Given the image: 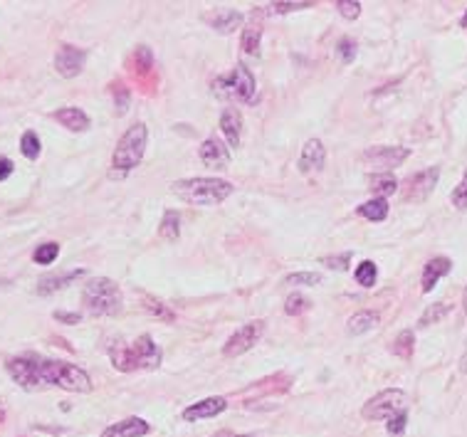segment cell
Here are the masks:
<instances>
[{"mask_svg":"<svg viewBox=\"0 0 467 437\" xmlns=\"http://www.w3.org/2000/svg\"><path fill=\"white\" fill-rule=\"evenodd\" d=\"M225 408H227L225 398H205V400H200V403L188 405V408L183 410V420L195 423V420H203V418H215V415H220Z\"/></svg>","mask_w":467,"mask_h":437,"instance_id":"obj_14","label":"cell"},{"mask_svg":"<svg viewBox=\"0 0 467 437\" xmlns=\"http://www.w3.org/2000/svg\"><path fill=\"white\" fill-rule=\"evenodd\" d=\"M262 334H264V321H247L245 326H240V329L225 341L222 356H227V358L242 356V353L250 351V348L262 339Z\"/></svg>","mask_w":467,"mask_h":437,"instance_id":"obj_8","label":"cell"},{"mask_svg":"<svg viewBox=\"0 0 467 437\" xmlns=\"http://www.w3.org/2000/svg\"><path fill=\"white\" fill-rule=\"evenodd\" d=\"M259 43H262V28H259V23L245 25V30H242V50H245V55L257 57Z\"/></svg>","mask_w":467,"mask_h":437,"instance_id":"obj_23","label":"cell"},{"mask_svg":"<svg viewBox=\"0 0 467 437\" xmlns=\"http://www.w3.org/2000/svg\"><path fill=\"white\" fill-rule=\"evenodd\" d=\"M82 274H85V269H72V272H62V274H48V277H43L38 282V294L40 296H48V294H52V291L67 287L70 282L80 279Z\"/></svg>","mask_w":467,"mask_h":437,"instance_id":"obj_20","label":"cell"},{"mask_svg":"<svg viewBox=\"0 0 467 437\" xmlns=\"http://www.w3.org/2000/svg\"><path fill=\"white\" fill-rule=\"evenodd\" d=\"M181 200L190 203V205H220L225 198L232 195V185L220 178H186L176 180L171 185Z\"/></svg>","mask_w":467,"mask_h":437,"instance_id":"obj_3","label":"cell"},{"mask_svg":"<svg viewBox=\"0 0 467 437\" xmlns=\"http://www.w3.org/2000/svg\"><path fill=\"white\" fill-rule=\"evenodd\" d=\"M57 254H60V244H57V242H45V244H40V247L33 252V259L38 264H52L57 259Z\"/></svg>","mask_w":467,"mask_h":437,"instance_id":"obj_31","label":"cell"},{"mask_svg":"<svg viewBox=\"0 0 467 437\" xmlns=\"http://www.w3.org/2000/svg\"><path fill=\"white\" fill-rule=\"evenodd\" d=\"M453 269V262L448 257H433L423 269V291H433L435 284Z\"/></svg>","mask_w":467,"mask_h":437,"instance_id":"obj_18","label":"cell"},{"mask_svg":"<svg viewBox=\"0 0 467 437\" xmlns=\"http://www.w3.org/2000/svg\"><path fill=\"white\" fill-rule=\"evenodd\" d=\"M359 215L366 217V220L371 222H383L388 217V203L386 198H371V200H366L363 205H359Z\"/></svg>","mask_w":467,"mask_h":437,"instance_id":"obj_21","label":"cell"},{"mask_svg":"<svg viewBox=\"0 0 467 437\" xmlns=\"http://www.w3.org/2000/svg\"><path fill=\"white\" fill-rule=\"evenodd\" d=\"M159 235L163 237L166 242H176V240H178V235H181V217H178V212H173V210L166 212L163 220H161V225H159Z\"/></svg>","mask_w":467,"mask_h":437,"instance_id":"obj_24","label":"cell"},{"mask_svg":"<svg viewBox=\"0 0 467 437\" xmlns=\"http://www.w3.org/2000/svg\"><path fill=\"white\" fill-rule=\"evenodd\" d=\"M411 156V151L406 146H371V149L363 153V163L373 166V168H396L403 161Z\"/></svg>","mask_w":467,"mask_h":437,"instance_id":"obj_10","label":"cell"},{"mask_svg":"<svg viewBox=\"0 0 467 437\" xmlns=\"http://www.w3.org/2000/svg\"><path fill=\"white\" fill-rule=\"evenodd\" d=\"M10 378L25 390L38 388H62L70 393H90L92 378L80 366L67 361H52L40 356H15L5 363Z\"/></svg>","mask_w":467,"mask_h":437,"instance_id":"obj_1","label":"cell"},{"mask_svg":"<svg viewBox=\"0 0 467 437\" xmlns=\"http://www.w3.org/2000/svg\"><path fill=\"white\" fill-rule=\"evenodd\" d=\"M85 62H87V52L75 48V45H62L55 55V70L60 77L65 80H72L77 77L82 70H85Z\"/></svg>","mask_w":467,"mask_h":437,"instance_id":"obj_11","label":"cell"},{"mask_svg":"<svg viewBox=\"0 0 467 437\" xmlns=\"http://www.w3.org/2000/svg\"><path fill=\"white\" fill-rule=\"evenodd\" d=\"M3 420H5V408L0 405V423H3Z\"/></svg>","mask_w":467,"mask_h":437,"instance_id":"obj_45","label":"cell"},{"mask_svg":"<svg viewBox=\"0 0 467 437\" xmlns=\"http://www.w3.org/2000/svg\"><path fill=\"white\" fill-rule=\"evenodd\" d=\"M349 259H351V254H341V257H324L321 259V264L324 267H329V269H346V264H349Z\"/></svg>","mask_w":467,"mask_h":437,"instance_id":"obj_38","label":"cell"},{"mask_svg":"<svg viewBox=\"0 0 467 437\" xmlns=\"http://www.w3.org/2000/svg\"><path fill=\"white\" fill-rule=\"evenodd\" d=\"M82 301H85L87 311L95 316H117L122 311V289L117 282L107 277L90 279L82 291Z\"/></svg>","mask_w":467,"mask_h":437,"instance_id":"obj_4","label":"cell"},{"mask_svg":"<svg viewBox=\"0 0 467 437\" xmlns=\"http://www.w3.org/2000/svg\"><path fill=\"white\" fill-rule=\"evenodd\" d=\"M453 205L458 207V210H467V171L463 176V180H460V185L453 190Z\"/></svg>","mask_w":467,"mask_h":437,"instance_id":"obj_35","label":"cell"},{"mask_svg":"<svg viewBox=\"0 0 467 437\" xmlns=\"http://www.w3.org/2000/svg\"><path fill=\"white\" fill-rule=\"evenodd\" d=\"M319 282H321V274L316 272H297L284 279V284H302V287H316Z\"/></svg>","mask_w":467,"mask_h":437,"instance_id":"obj_32","label":"cell"},{"mask_svg":"<svg viewBox=\"0 0 467 437\" xmlns=\"http://www.w3.org/2000/svg\"><path fill=\"white\" fill-rule=\"evenodd\" d=\"M450 311V304H445V301H438V304H430L428 309H425V314L418 319V326H430V324H438L440 319H443L445 314Z\"/></svg>","mask_w":467,"mask_h":437,"instance_id":"obj_29","label":"cell"},{"mask_svg":"<svg viewBox=\"0 0 467 437\" xmlns=\"http://www.w3.org/2000/svg\"><path fill=\"white\" fill-rule=\"evenodd\" d=\"M463 371L467 373V351H465V356H463Z\"/></svg>","mask_w":467,"mask_h":437,"instance_id":"obj_44","label":"cell"},{"mask_svg":"<svg viewBox=\"0 0 467 437\" xmlns=\"http://www.w3.org/2000/svg\"><path fill=\"white\" fill-rule=\"evenodd\" d=\"M336 52H339V57H341V62H354V57H356V43L351 38H344V40H339V45H336Z\"/></svg>","mask_w":467,"mask_h":437,"instance_id":"obj_34","label":"cell"},{"mask_svg":"<svg viewBox=\"0 0 467 437\" xmlns=\"http://www.w3.org/2000/svg\"><path fill=\"white\" fill-rule=\"evenodd\" d=\"M40 136L35 131H25L23 136H20V151H23V156L25 158H30V161H35L40 156Z\"/></svg>","mask_w":467,"mask_h":437,"instance_id":"obj_28","label":"cell"},{"mask_svg":"<svg viewBox=\"0 0 467 437\" xmlns=\"http://www.w3.org/2000/svg\"><path fill=\"white\" fill-rule=\"evenodd\" d=\"M440 178V168H428V171H420V173L411 176L403 185V200L408 203H423L428 200V195L435 190V183Z\"/></svg>","mask_w":467,"mask_h":437,"instance_id":"obj_9","label":"cell"},{"mask_svg":"<svg viewBox=\"0 0 467 437\" xmlns=\"http://www.w3.org/2000/svg\"><path fill=\"white\" fill-rule=\"evenodd\" d=\"M149 430H151V425H149L146 420L127 418V420H122V423L109 425L102 433V437H144V435H149Z\"/></svg>","mask_w":467,"mask_h":437,"instance_id":"obj_15","label":"cell"},{"mask_svg":"<svg viewBox=\"0 0 467 437\" xmlns=\"http://www.w3.org/2000/svg\"><path fill=\"white\" fill-rule=\"evenodd\" d=\"M463 306H465V314H467V289H465V296H463Z\"/></svg>","mask_w":467,"mask_h":437,"instance_id":"obj_46","label":"cell"},{"mask_svg":"<svg viewBox=\"0 0 467 437\" xmlns=\"http://www.w3.org/2000/svg\"><path fill=\"white\" fill-rule=\"evenodd\" d=\"M109 358H112V366L122 373L154 371L161 366V348L156 346L151 336L144 334L134 341L109 343Z\"/></svg>","mask_w":467,"mask_h":437,"instance_id":"obj_2","label":"cell"},{"mask_svg":"<svg viewBox=\"0 0 467 437\" xmlns=\"http://www.w3.org/2000/svg\"><path fill=\"white\" fill-rule=\"evenodd\" d=\"M309 306H311V301L304 294H289L287 299H284V314L299 316V314H304Z\"/></svg>","mask_w":467,"mask_h":437,"instance_id":"obj_30","label":"cell"},{"mask_svg":"<svg viewBox=\"0 0 467 437\" xmlns=\"http://www.w3.org/2000/svg\"><path fill=\"white\" fill-rule=\"evenodd\" d=\"M413 348H415V336L413 331H401L393 341L391 351L396 353L398 358H411L413 356Z\"/></svg>","mask_w":467,"mask_h":437,"instance_id":"obj_26","label":"cell"},{"mask_svg":"<svg viewBox=\"0 0 467 437\" xmlns=\"http://www.w3.org/2000/svg\"><path fill=\"white\" fill-rule=\"evenodd\" d=\"M368 188L373 190V193H378V198H383V195H393L396 193V188H398V180L393 178L391 173H378V176H371L368 178Z\"/></svg>","mask_w":467,"mask_h":437,"instance_id":"obj_25","label":"cell"},{"mask_svg":"<svg viewBox=\"0 0 467 437\" xmlns=\"http://www.w3.org/2000/svg\"><path fill=\"white\" fill-rule=\"evenodd\" d=\"M336 8H339L341 18L346 20H356L361 15V3H356V0H339Z\"/></svg>","mask_w":467,"mask_h":437,"instance_id":"obj_33","label":"cell"},{"mask_svg":"<svg viewBox=\"0 0 467 437\" xmlns=\"http://www.w3.org/2000/svg\"><path fill=\"white\" fill-rule=\"evenodd\" d=\"M354 277H356V282H359L361 287H373V284H376V277H378L376 264H373L371 259H363L359 267H356Z\"/></svg>","mask_w":467,"mask_h":437,"instance_id":"obj_27","label":"cell"},{"mask_svg":"<svg viewBox=\"0 0 467 437\" xmlns=\"http://www.w3.org/2000/svg\"><path fill=\"white\" fill-rule=\"evenodd\" d=\"M255 77L245 65H237L227 77H218L213 82V95L225 102H255Z\"/></svg>","mask_w":467,"mask_h":437,"instance_id":"obj_6","label":"cell"},{"mask_svg":"<svg viewBox=\"0 0 467 437\" xmlns=\"http://www.w3.org/2000/svg\"><path fill=\"white\" fill-rule=\"evenodd\" d=\"M146 141H149V131H146V124H134L129 126V131L119 139L117 149H114V156H112V166H114V173H127V171L136 168L141 163L144 153H146Z\"/></svg>","mask_w":467,"mask_h":437,"instance_id":"obj_5","label":"cell"},{"mask_svg":"<svg viewBox=\"0 0 467 437\" xmlns=\"http://www.w3.org/2000/svg\"><path fill=\"white\" fill-rule=\"evenodd\" d=\"M406 410V393L401 388H388L381 390L378 395H373L366 405H363L361 415L363 420H388L396 413Z\"/></svg>","mask_w":467,"mask_h":437,"instance_id":"obj_7","label":"cell"},{"mask_svg":"<svg viewBox=\"0 0 467 437\" xmlns=\"http://www.w3.org/2000/svg\"><path fill=\"white\" fill-rule=\"evenodd\" d=\"M406 423H408V413H406V410H401V413H396L393 418H388L386 430L391 435H403V430H406Z\"/></svg>","mask_w":467,"mask_h":437,"instance_id":"obj_36","label":"cell"},{"mask_svg":"<svg viewBox=\"0 0 467 437\" xmlns=\"http://www.w3.org/2000/svg\"><path fill=\"white\" fill-rule=\"evenodd\" d=\"M324 161H326V151H324V144L319 141V139H309L307 144H304L302 153H299V171L302 173H311V171H321L324 168Z\"/></svg>","mask_w":467,"mask_h":437,"instance_id":"obj_13","label":"cell"},{"mask_svg":"<svg viewBox=\"0 0 467 437\" xmlns=\"http://www.w3.org/2000/svg\"><path fill=\"white\" fill-rule=\"evenodd\" d=\"M376 326L378 314H373V311H356L349 319V324H346V329H349V334H366V331L376 329Z\"/></svg>","mask_w":467,"mask_h":437,"instance_id":"obj_22","label":"cell"},{"mask_svg":"<svg viewBox=\"0 0 467 437\" xmlns=\"http://www.w3.org/2000/svg\"><path fill=\"white\" fill-rule=\"evenodd\" d=\"M208 23L218 33H232V30H237L242 25V15L232 8H220L213 15H208Z\"/></svg>","mask_w":467,"mask_h":437,"instance_id":"obj_19","label":"cell"},{"mask_svg":"<svg viewBox=\"0 0 467 437\" xmlns=\"http://www.w3.org/2000/svg\"><path fill=\"white\" fill-rule=\"evenodd\" d=\"M114 102H117V112L119 114L127 112V109H129V92H127V87H122V85L114 87Z\"/></svg>","mask_w":467,"mask_h":437,"instance_id":"obj_37","label":"cell"},{"mask_svg":"<svg viewBox=\"0 0 467 437\" xmlns=\"http://www.w3.org/2000/svg\"><path fill=\"white\" fill-rule=\"evenodd\" d=\"M52 117H55V122H60L62 126L70 129V131H75V134H82V131L90 129V117H87V114L82 112V109H77V107L57 109Z\"/></svg>","mask_w":467,"mask_h":437,"instance_id":"obj_16","label":"cell"},{"mask_svg":"<svg viewBox=\"0 0 467 437\" xmlns=\"http://www.w3.org/2000/svg\"><path fill=\"white\" fill-rule=\"evenodd\" d=\"M55 319L57 321H65V324H80L82 316L75 314V311H55Z\"/></svg>","mask_w":467,"mask_h":437,"instance_id":"obj_41","label":"cell"},{"mask_svg":"<svg viewBox=\"0 0 467 437\" xmlns=\"http://www.w3.org/2000/svg\"><path fill=\"white\" fill-rule=\"evenodd\" d=\"M198 153L208 168H227V163H230V151H227V146L222 141H218L215 136L205 139Z\"/></svg>","mask_w":467,"mask_h":437,"instance_id":"obj_12","label":"cell"},{"mask_svg":"<svg viewBox=\"0 0 467 437\" xmlns=\"http://www.w3.org/2000/svg\"><path fill=\"white\" fill-rule=\"evenodd\" d=\"M149 309H151L156 316H161V319H163V321H173V311H168V309H166V306L161 304V301L149 299Z\"/></svg>","mask_w":467,"mask_h":437,"instance_id":"obj_40","label":"cell"},{"mask_svg":"<svg viewBox=\"0 0 467 437\" xmlns=\"http://www.w3.org/2000/svg\"><path fill=\"white\" fill-rule=\"evenodd\" d=\"M220 129L222 134H225L227 144L232 146V149H237L240 146V136H242V117L237 109L227 107L225 112L220 114Z\"/></svg>","mask_w":467,"mask_h":437,"instance_id":"obj_17","label":"cell"},{"mask_svg":"<svg viewBox=\"0 0 467 437\" xmlns=\"http://www.w3.org/2000/svg\"><path fill=\"white\" fill-rule=\"evenodd\" d=\"M213 437H255V435H235V433H230V430H220V433H215Z\"/></svg>","mask_w":467,"mask_h":437,"instance_id":"obj_43","label":"cell"},{"mask_svg":"<svg viewBox=\"0 0 467 437\" xmlns=\"http://www.w3.org/2000/svg\"><path fill=\"white\" fill-rule=\"evenodd\" d=\"M10 173H13V161L5 158V156H0V183H3Z\"/></svg>","mask_w":467,"mask_h":437,"instance_id":"obj_42","label":"cell"},{"mask_svg":"<svg viewBox=\"0 0 467 437\" xmlns=\"http://www.w3.org/2000/svg\"><path fill=\"white\" fill-rule=\"evenodd\" d=\"M314 3H272L269 8L274 13H292V10H302V8H311Z\"/></svg>","mask_w":467,"mask_h":437,"instance_id":"obj_39","label":"cell"}]
</instances>
